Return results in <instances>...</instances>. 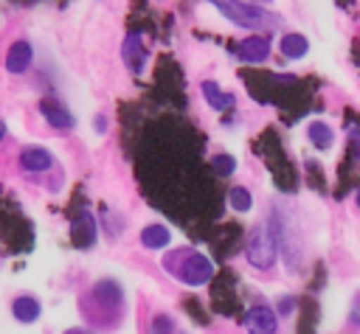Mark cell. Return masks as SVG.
Listing matches in <instances>:
<instances>
[{"instance_id": "obj_1", "label": "cell", "mask_w": 360, "mask_h": 334, "mask_svg": "<svg viewBox=\"0 0 360 334\" xmlns=\"http://www.w3.org/2000/svg\"><path fill=\"white\" fill-rule=\"evenodd\" d=\"M169 275H174L177 281L188 283V286H202L205 281L214 278V264L208 255L191 250V247H183V250H174L163 258Z\"/></svg>"}, {"instance_id": "obj_2", "label": "cell", "mask_w": 360, "mask_h": 334, "mask_svg": "<svg viewBox=\"0 0 360 334\" xmlns=\"http://www.w3.org/2000/svg\"><path fill=\"white\" fill-rule=\"evenodd\" d=\"M245 258L250 261V267L256 269H273L276 261H278V241L276 236L270 233L267 225H256L245 241Z\"/></svg>"}, {"instance_id": "obj_3", "label": "cell", "mask_w": 360, "mask_h": 334, "mask_svg": "<svg viewBox=\"0 0 360 334\" xmlns=\"http://www.w3.org/2000/svg\"><path fill=\"white\" fill-rule=\"evenodd\" d=\"M222 17H228V22L239 25V28H267L276 25L273 17L267 11H262L256 3H242V0H208Z\"/></svg>"}, {"instance_id": "obj_4", "label": "cell", "mask_w": 360, "mask_h": 334, "mask_svg": "<svg viewBox=\"0 0 360 334\" xmlns=\"http://www.w3.org/2000/svg\"><path fill=\"white\" fill-rule=\"evenodd\" d=\"M245 328H248V334H276L278 331L276 309H270L264 303L250 306L248 314H245Z\"/></svg>"}, {"instance_id": "obj_5", "label": "cell", "mask_w": 360, "mask_h": 334, "mask_svg": "<svg viewBox=\"0 0 360 334\" xmlns=\"http://www.w3.org/2000/svg\"><path fill=\"white\" fill-rule=\"evenodd\" d=\"M31 62H34V48H31V42L17 39V42L8 45V51H6V70H8V73L20 76V73H25V70L31 67Z\"/></svg>"}, {"instance_id": "obj_6", "label": "cell", "mask_w": 360, "mask_h": 334, "mask_svg": "<svg viewBox=\"0 0 360 334\" xmlns=\"http://www.w3.org/2000/svg\"><path fill=\"white\" fill-rule=\"evenodd\" d=\"M39 112L53 129H73V123H76V118L68 112V107L62 101H56V98H42L39 101Z\"/></svg>"}, {"instance_id": "obj_7", "label": "cell", "mask_w": 360, "mask_h": 334, "mask_svg": "<svg viewBox=\"0 0 360 334\" xmlns=\"http://www.w3.org/2000/svg\"><path fill=\"white\" fill-rule=\"evenodd\" d=\"M236 56L242 62H248V65H259V62H264L270 56V39L267 36H259V34L256 36H248V39L239 42Z\"/></svg>"}, {"instance_id": "obj_8", "label": "cell", "mask_w": 360, "mask_h": 334, "mask_svg": "<svg viewBox=\"0 0 360 334\" xmlns=\"http://www.w3.org/2000/svg\"><path fill=\"white\" fill-rule=\"evenodd\" d=\"M20 166L25 168V171H48L51 166H53V154L45 149V146H25L22 152H20Z\"/></svg>"}, {"instance_id": "obj_9", "label": "cell", "mask_w": 360, "mask_h": 334, "mask_svg": "<svg viewBox=\"0 0 360 334\" xmlns=\"http://www.w3.org/2000/svg\"><path fill=\"white\" fill-rule=\"evenodd\" d=\"M70 236H73L76 247H82V250L93 247V244H96V219H93L87 211H82V213L76 216L73 227H70Z\"/></svg>"}, {"instance_id": "obj_10", "label": "cell", "mask_w": 360, "mask_h": 334, "mask_svg": "<svg viewBox=\"0 0 360 334\" xmlns=\"http://www.w3.org/2000/svg\"><path fill=\"white\" fill-rule=\"evenodd\" d=\"M39 312H42V306H39V300L34 295H20V298L11 300V314L20 323H34L39 317Z\"/></svg>"}, {"instance_id": "obj_11", "label": "cell", "mask_w": 360, "mask_h": 334, "mask_svg": "<svg viewBox=\"0 0 360 334\" xmlns=\"http://www.w3.org/2000/svg\"><path fill=\"white\" fill-rule=\"evenodd\" d=\"M278 51H281V56L284 59H304L307 56V51H309V39L304 36V34H284L281 36V42H278Z\"/></svg>"}, {"instance_id": "obj_12", "label": "cell", "mask_w": 360, "mask_h": 334, "mask_svg": "<svg viewBox=\"0 0 360 334\" xmlns=\"http://www.w3.org/2000/svg\"><path fill=\"white\" fill-rule=\"evenodd\" d=\"M169 241H172V230L166 225L155 222V225H146L141 230V244L146 250H163V247H169Z\"/></svg>"}, {"instance_id": "obj_13", "label": "cell", "mask_w": 360, "mask_h": 334, "mask_svg": "<svg viewBox=\"0 0 360 334\" xmlns=\"http://www.w3.org/2000/svg\"><path fill=\"white\" fill-rule=\"evenodd\" d=\"M200 90H202V98L214 107V109H231L233 107V93H228V90H222L217 81H202L200 84Z\"/></svg>"}, {"instance_id": "obj_14", "label": "cell", "mask_w": 360, "mask_h": 334, "mask_svg": "<svg viewBox=\"0 0 360 334\" xmlns=\"http://www.w3.org/2000/svg\"><path fill=\"white\" fill-rule=\"evenodd\" d=\"M90 292H93V298H96L98 303H104L107 309H118L121 300H124V292H121V286H118L115 281H98Z\"/></svg>"}, {"instance_id": "obj_15", "label": "cell", "mask_w": 360, "mask_h": 334, "mask_svg": "<svg viewBox=\"0 0 360 334\" xmlns=\"http://www.w3.org/2000/svg\"><path fill=\"white\" fill-rule=\"evenodd\" d=\"M121 53H124V62L129 65V70H141L143 62H146V51H143V45H141V36H138V34H129V36L124 39Z\"/></svg>"}, {"instance_id": "obj_16", "label": "cell", "mask_w": 360, "mask_h": 334, "mask_svg": "<svg viewBox=\"0 0 360 334\" xmlns=\"http://www.w3.org/2000/svg\"><path fill=\"white\" fill-rule=\"evenodd\" d=\"M309 140H312L321 152H326V149L335 143V132H332V126H329V123L315 121V123H309Z\"/></svg>"}, {"instance_id": "obj_17", "label": "cell", "mask_w": 360, "mask_h": 334, "mask_svg": "<svg viewBox=\"0 0 360 334\" xmlns=\"http://www.w3.org/2000/svg\"><path fill=\"white\" fill-rule=\"evenodd\" d=\"M228 205H231L236 213H248V211L253 208V194H250L248 188H242V185H233V188L228 191Z\"/></svg>"}, {"instance_id": "obj_18", "label": "cell", "mask_w": 360, "mask_h": 334, "mask_svg": "<svg viewBox=\"0 0 360 334\" xmlns=\"http://www.w3.org/2000/svg\"><path fill=\"white\" fill-rule=\"evenodd\" d=\"M177 326L172 320V314H155L149 323V334H174Z\"/></svg>"}, {"instance_id": "obj_19", "label": "cell", "mask_w": 360, "mask_h": 334, "mask_svg": "<svg viewBox=\"0 0 360 334\" xmlns=\"http://www.w3.org/2000/svg\"><path fill=\"white\" fill-rule=\"evenodd\" d=\"M214 168H217V174L219 177H231L233 171H236V160L231 157V154H214Z\"/></svg>"}, {"instance_id": "obj_20", "label": "cell", "mask_w": 360, "mask_h": 334, "mask_svg": "<svg viewBox=\"0 0 360 334\" xmlns=\"http://www.w3.org/2000/svg\"><path fill=\"white\" fill-rule=\"evenodd\" d=\"M292 306H295V298H281V300L276 303V314H284V317H287V314L292 312Z\"/></svg>"}, {"instance_id": "obj_21", "label": "cell", "mask_w": 360, "mask_h": 334, "mask_svg": "<svg viewBox=\"0 0 360 334\" xmlns=\"http://www.w3.org/2000/svg\"><path fill=\"white\" fill-rule=\"evenodd\" d=\"M352 320L360 326V295L354 298V306H352Z\"/></svg>"}, {"instance_id": "obj_22", "label": "cell", "mask_w": 360, "mask_h": 334, "mask_svg": "<svg viewBox=\"0 0 360 334\" xmlns=\"http://www.w3.org/2000/svg\"><path fill=\"white\" fill-rule=\"evenodd\" d=\"M96 129H98V132H104V129H107V121H104V118H101V115H98V118H96Z\"/></svg>"}, {"instance_id": "obj_23", "label": "cell", "mask_w": 360, "mask_h": 334, "mask_svg": "<svg viewBox=\"0 0 360 334\" xmlns=\"http://www.w3.org/2000/svg\"><path fill=\"white\" fill-rule=\"evenodd\" d=\"M3 138H6V123L0 121V143H3Z\"/></svg>"}, {"instance_id": "obj_24", "label": "cell", "mask_w": 360, "mask_h": 334, "mask_svg": "<svg viewBox=\"0 0 360 334\" xmlns=\"http://www.w3.org/2000/svg\"><path fill=\"white\" fill-rule=\"evenodd\" d=\"M250 3H262V6H267V3H273V0H250Z\"/></svg>"}, {"instance_id": "obj_25", "label": "cell", "mask_w": 360, "mask_h": 334, "mask_svg": "<svg viewBox=\"0 0 360 334\" xmlns=\"http://www.w3.org/2000/svg\"><path fill=\"white\" fill-rule=\"evenodd\" d=\"M357 205H360V188H357Z\"/></svg>"}, {"instance_id": "obj_26", "label": "cell", "mask_w": 360, "mask_h": 334, "mask_svg": "<svg viewBox=\"0 0 360 334\" xmlns=\"http://www.w3.org/2000/svg\"><path fill=\"white\" fill-rule=\"evenodd\" d=\"M70 334H87V331H70Z\"/></svg>"}]
</instances>
